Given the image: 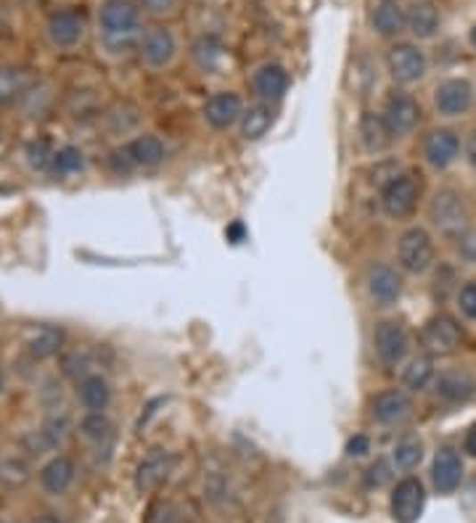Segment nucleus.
<instances>
[{
	"mask_svg": "<svg viewBox=\"0 0 476 523\" xmlns=\"http://www.w3.org/2000/svg\"><path fill=\"white\" fill-rule=\"evenodd\" d=\"M146 523H180V519H177V511L169 503H157V505L149 508Z\"/></svg>",
	"mask_w": 476,
	"mask_h": 523,
	"instance_id": "58836bf2",
	"label": "nucleus"
},
{
	"mask_svg": "<svg viewBox=\"0 0 476 523\" xmlns=\"http://www.w3.org/2000/svg\"><path fill=\"white\" fill-rule=\"evenodd\" d=\"M397 257H399V265L407 273H413V275L426 273L431 267V262H434V241H431V235L423 227L405 230L399 243H397Z\"/></svg>",
	"mask_w": 476,
	"mask_h": 523,
	"instance_id": "7ed1b4c3",
	"label": "nucleus"
},
{
	"mask_svg": "<svg viewBox=\"0 0 476 523\" xmlns=\"http://www.w3.org/2000/svg\"><path fill=\"white\" fill-rule=\"evenodd\" d=\"M431 481L437 486V492L442 494H453L461 481H464V460L455 449L442 447L434 454L431 462Z\"/></svg>",
	"mask_w": 476,
	"mask_h": 523,
	"instance_id": "4468645a",
	"label": "nucleus"
},
{
	"mask_svg": "<svg viewBox=\"0 0 476 523\" xmlns=\"http://www.w3.org/2000/svg\"><path fill=\"white\" fill-rule=\"evenodd\" d=\"M109 164H111V169H114L117 175H127L130 169H135V164H133V159H130V153H127L125 146H122V149L111 151Z\"/></svg>",
	"mask_w": 476,
	"mask_h": 523,
	"instance_id": "79ce46f5",
	"label": "nucleus"
},
{
	"mask_svg": "<svg viewBox=\"0 0 476 523\" xmlns=\"http://www.w3.org/2000/svg\"><path fill=\"white\" fill-rule=\"evenodd\" d=\"M472 98H474V90L466 79H445L434 90V106L445 117H458L469 111Z\"/></svg>",
	"mask_w": 476,
	"mask_h": 523,
	"instance_id": "ddd939ff",
	"label": "nucleus"
},
{
	"mask_svg": "<svg viewBox=\"0 0 476 523\" xmlns=\"http://www.w3.org/2000/svg\"><path fill=\"white\" fill-rule=\"evenodd\" d=\"M390 470H392V468H390V462H387V460H376V462L368 468V476H365L368 486H376V489H379V486H384V484L390 481V476H392Z\"/></svg>",
	"mask_w": 476,
	"mask_h": 523,
	"instance_id": "ea45409f",
	"label": "nucleus"
},
{
	"mask_svg": "<svg viewBox=\"0 0 476 523\" xmlns=\"http://www.w3.org/2000/svg\"><path fill=\"white\" fill-rule=\"evenodd\" d=\"M95 368V352L93 349H72V352H64L62 355V373L67 378H75V380H82L85 375L93 373Z\"/></svg>",
	"mask_w": 476,
	"mask_h": 523,
	"instance_id": "7c9ffc66",
	"label": "nucleus"
},
{
	"mask_svg": "<svg viewBox=\"0 0 476 523\" xmlns=\"http://www.w3.org/2000/svg\"><path fill=\"white\" fill-rule=\"evenodd\" d=\"M423 347L429 355H453L461 341H464V333H461V325L450 317V315H434L426 325H423Z\"/></svg>",
	"mask_w": 476,
	"mask_h": 523,
	"instance_id": "20e7f679",
	"label": "nucleus"
},
{
	"mask_svg": "<svg viewBox=\"0 0 476 523\" xmlns=\"http://www.w3.org/2000/svg\"><path fill=\"white\" fill-rule=\"evenodd\" d=\"M78 396L85 410L90 413H103L111 402V386L103 375L90 373L78 380Z\"/></svg>",
	"mask_w": 476,
	"mask_h": 523,
	"instance_id": "4be33fe9",
	"label": "nucleus"
},
{
	"mask_svg": "<svg viewBox=\"0 0 476 523\" xmlns=\"http://www.w3.org/2000/svg\"><path fill=\"white\" fill-rule=\"evenodd\" d=\"M125 149H127L135 167H157V164L164 161V153H167L164 143L159 141L157 135H138Z\"/></svg>",
	"mask_w": 476,
	"mask_h": 523,
	"instance_id": "c85d7f7f",
	"label": "nucleus"
},
{
	"mask_svg": "<svg viewBox=\"0 0 476 523\" xmlns=\"http://www.w3.org/2000/svg\"><path fill=\"white\" fill-rule=\"evenodd\" d=\"M371 24H373V29H376L382 37H395V35H399V32L407 27V13L399 8V3L382 0V3L373 8Z\"/></svg>",
	"mask_w": 476,
	"mask_h": 523,
	"instance_id": "393cba45",
	"label": "nucleus"
},
{
	"mask_svg": "<svg viewBox=\"0 0 476 523\" xmlns=\"http://www.w3.org/2000/svg\"><path fill=\"white\" fill-rule=\"evenodd\" d=\"M82 164H85V159H82V151L75 149V146H64V149H59L53 153V169L59 172V175H72V172H79L82 169Z\"/></svg>",
	"mask_w": 476,
	"mask_h": 523,
	"instance_id": "e433bc0d",
	"label": "nucleus"
},
{
	"mask_svg": "<svg viewBox=\"0 0 476 523\" xmlns=\"http://www.w3.org/2000/svg\"><path fill=\"white\" fill-rule=\"evenodd\" d=\"M392 3H397V0H392Z\"/></svg>",
	"mask_w": 476,
	"mask_h": 523,
	"instance_id": "3c124183",
	"label": "nucleus"
},
{
	"mask_svg": "<svg viewBox=\"0 0 476 523\" xmlns=\"http://www.w3.org/2000/svg\"><path fill=\"white\" fill-rule=\"evenodd\" d=\"M382 117H384L390 133H392L395 138H402V135L413 133V127L418 125V119H421V106H418V101H415L410 93L395 90V93L387 98Z\"/></svg>",
	"mask_w": 476,
	"mask_h": 523,
	"instance_id": "0eeeda50",
	"label": "nucleus"
},
{
	"mask_svg": "<svg viewBox=\"0 0 476 523\" xmlns=\"http://www.w3.org/2000/svg\"><path fill=\"white\" fill-rule=\"evenodd\" d=\"M461 153V141L453 130H434L426 143H423V156L431 167L437 169H445L450 167Z\"/></svg>",
	"mask_w": 476,
	"mask_h": 523,
	"instance_id": "aec40b11",
	"label": "nucleus"
},
{
	"mask_svg": "<svg viewBox=\"0 0 476 523\" xmlns=\"http://www.w3.org/2000/svg\"><path fill=\"white\" fill-rule=\"evenodd\" d=\"M98 35L111 53H125L141 43V11L133 0H103L98 8Z\"/></svg>",
	"mask_w": 476,
	"mask_h": 523,
	"instance_id": "f257e3e1",
	"label": "nucleus"
},
{
	"mask_svg": "<svg viewBox=\"0 0 476 523\" xmlns=\"http://www.w3.org/2000/svg\"><path fill=\"white\" fill-rule=\"evenodd\" d=\"M79 431H82L85 439H90V442H95V445L114 439L111 421H109L103 413H87V415L82 418V423H79Z\"/></svg>",
	"mask_w": 476,
	"mask_h": 523,
	"instance_id": "72a5a7b5",
	"label": "nucleus"
},
{
	"mask_svg": "<svg viewBox=\"0 0 476 523\" xmlns=\"http://www.w3.org/2000/svg\"><path fill=\"white\" fill-rule=\"evenodd\" d=\"M368 449H371V439L363 437V434H357V437H352V439L347 442V454H349V457H363Z\"/></svg>",
	"mask_w": 476,
	"mask_h": 523,
	"instance_id": "37998d69",
	"label": "nucleus"
},
{
	"mask_svg": "<svg viewBox=\"0 0 476 523\" xmlns=\"http://www.w3.org/2000/svg\"><path fill=\"white\" fill-rule=\"evenodd\" d=\"M373 347L384 365H399L407 355V333L397 320H382L373 331Z\"/></svg>",
	"mask_w": 476,
	"mask_h": 523,
	"instance_id": "9d476101",
	"label": "nucleus"
},
{
	"mask_svg": "<svg viewBox=\"0 0 476 523\" xmlns=\"http://www.w3.org/2000/svg\"><path fill=\"white\" fill-rule=\"evenodd\" d=\"M464 452L476 457V423L466 431V437H464Z\"/></svg>",
	"mask_w": 476,
	"mask_h": 523,
	"instance_id": "a18cd8bd",
	"label": "nucleus"
},
{
	"mask_svg": "<svg viewBox=\"0 0 476 523\" xmlns=\"http://www.w3.org/2000/svg\"><path fill=\"white\" fill-rule=\"evenodd\" d=\"M392 138L395 135L390 133V127H387L382 114H373V111L363 114V119H360V141H363L365 151L379 153V151H384L392 143Z\"/></svg>",
	"mask_w": 476,
	"mask_h": 523,
	"instance_id": "a878e982",
	"label": "nucleus"
},
{
	"mask_svg": "<svg viewBox=\"0 0 476 523\" xmlns=\"http://www.w3.org/2000/svg\"><path fill=\"white\" fill-rule=\"evenodd\" d=\"M434 391H437V399L447 405H464L476 394V380L469 371H461V368L445 371L434 380Z\"/></svg>",
	"mask_w": 476,
	"mask_h": 523,
	"instance_id": "dca6fc26",
	"label": "nucleus"
},
{
	"mask_svg": "<svg viewBox=\"0 0 476 523\" xmlns=\"http://www.w3.org/2000/svg\"><path fill=\"white\" fill-rule=\"evenodd\" d=\"M24 90H27V77L21 69L0 67V109L16 101Z\"/></svg>",
	"mask_w": 476,
	"mask_h": 523,
	"instance_id": "473e14b6",
	"label": "nucleus"
},
{
	"mask_svg": "<svg viewBox=\"0 0 476 523\" xmlns=\"http://www.w3.org/2000/svg\"><path fill=\"white\" fill-rule=\"evenodd\" d=\"M138 51H141V59L152 69H164L175 59L177 43H175V35L167 27H152L141 35Z\"/></svg>",
	"mask_w": 476,
	"mask_h": 523,
	"instance_id": "f8f14e48",
	"label": "nucleus"
},
{
	"mask_svg": "<svg viewBox=\"0 0 476 523\" xmlns=\"http://www.w3.org/2000/svg\"><path fill=\"white\" fill-rule=\"evenodd\" d=\"M423 505H426V489L418 478L407 476L402 478L392 492V519L397 523H415L423 513Z\"/></svg>",
	"mask_w": 476,
	"mask_h": 523,
	"instance_id": "6e6552de",
	"label": "nucleus"
},
{
	"mask_svg": "<svg viewBox=\"0 0 476 523\" xmlns=\"http://www.w3.org/2000/svg\"><path fill=\"white\" fill-rule=\"evenodd\" d=\"M387 67H390V72L397 82L410 85V82H418L421 77L426 75V56L413 43H397L387 53Z\"/></svg>",
	"mask_w": 476,
	"mask_h": 523,
	"instance_id": "1a4fd4ad",
	"label": "nucleus"
},
{
	"mask_svg": "<svg viewBox=\"0 0 476 523\" xmlns=\"http://www.w3.org/2000/svg\"><path fill=\"white\" fill-rule=\"evenodd\" d=\"M85 29H87V21H85V13L78 11V8L53 11L48 16V24H45L48 40L56 48H75L79 40L85 37Z\"/></svg>",
	"mask_w": 476,
	"mask_h": 523,
	"instance_id": "423d86ee",
	"label": "nucleus"
},
{
	"mask_svg": "<svg viewBox=\"0 0 476 523\" xmlns=\"http://www.w3.org/2000/svg\"><path fill=\"white\" fill-rule=\"evenodd\" d=\"M204 117H207V122H209L215 130H228V127H234L238 119L243 117V103H241L238 93H234V90H220V93H215V95L207 101V106H204Z\"/></svg>",
	"mask_w": 476,
	"mask_h": 523,
	"instance_id": "2eb2a0df",
	"label": "nucleus"
},
{
	"mask_svg": "<svg viewBox=\"0 0 476 523\" xmlns=\"http://www.w3.org/2000/svg\"><path fill=\"white\" fill-rule=\"evenodd\" d=\"M172 465H175V460L167 449H149V454L135 468V489L141 494H149V492L159 489L167 481V476L172 473Z\"/></svg>",
	"mask_w": 476,
	"mask_h": 523,
	"instance_id": "9b49d317",
	"label": "nucleus"
},
{
	"mask_svg": "<svg viewBox=\"0 0 476 523\" xmlns=\"http://www.w3.org/2000/svg\"><path fill=\"white\" fill-rule=\"evenodd\" d=\"M53 153H56V151H51V146H48L45 141H37V143H32V146L27 149L29 164H32L35 169H45L48 164H53Z\"/></svg>",
	"mask_w": 476,
	"mask_h": 523,
	"instance_id": "4c0bfd02",
	"label": "nucleus"
},
{
	"mask_svg": "<svg viewBox=\"0 0 476 523\" xmlns=\"http://www.w3.org/2000/svg\"><path fill=\"white\" fill-rule=\"evenodd\" d=\"M64 347V331L59 325H43L29 341L27 349L35 360H48L53 355H59V349Z\"/></svg>",
	"mask_w": 476,
	"mask_h": 523,
	"instance_id": "cd10ccee",
	"label": "nucleus"
},
{
	"mask_svg": "<svg viewBox=\"0 0 476 523\" xmlns=\"http://www.w3.org/2000/svg\"><path fill=\"white\" fill-rule=\"evenodd\" d=\"M32 523H62V521H59L53 513H43V516H37V519H35Z\"/></svg>",
	"mask_w": 476,
	"mask_h": 523,
	"instance_id": "de8ad7c7",
	"label": "nucleus"
},
{
	"mask_svg": "<svg viewBox=\"0 0 476 523\" xmlns=\"http://www.w3.org/2000/svg\"><path fill=\"white\" fill-rule=\"evenodd\" d=\"M32 478V462L21 449H0V486L21 489Z\"/></svg>",
	"mask_w": 476,
	"mask_h": 523,
	"instance_id": "6ab92c4d",
	"label": "nucleus"
},
{
	"mask_svg": "<svg viewBox=\"0 0 476 523\" xmlns=\"http://www.w3.org/2000/svg\"><path fill=\"white\" fill-rule=\"evenodd\" d=\"M469 40H472V45L476 48V24H474V29H472V35H469Z\"/></svg>",
	"mask_w": 476,
	"mask_h": 523,
	"instance_id": "09e8293b",
	"label": "nucleus"
},
{
	"mask_svg": "<svg viewBox=\"0 0 476 523\" xmlns=\"http://www.w3.org/2000/svg\"><path fill=\"white\" fill-rule=\"evenodd\" d=\"M3 388H5V375L0 371V394H3Z\"/></svg>",
	"mask_w": 476,
	"mask_h": 523,
	"instance_id": "8fccbe9b",
	"label": "nucleus"
},
{
	"mask_svg": "<svg viewBox=\"0 0 476 523\" xmlns=\"http://www.w3.org/2000/svg\"><path fill=\"white\" fill-rule=\"evenodd\" d=\"M191 56L196 61V67L207 75L217 72L223 64V43L215 35H201L193 45H191Z\"/></svg>",
	"mask_w": 476,
	"mask_h": 523,
	"instance_id": "bb28decb",
	"label": "nucleus"
},
{
	"mask_svg": "<svg viewBox=\"0 0 476 523\" xmlns=\"http://www.w3.org/2000/svg\"><path fill=\"white\" fill-rule=\"evenodd\" d=\"M257 95L267 98V101H278L286 90H289V72L281 64H262L254 79H251Z\"/></svg>",
	"mask_w": 476,
	"mask_h": 523,
	"instance_id": "5701e85b",
	"label": "nucleus"
},
{
	"mask_svg": "<svg viewBox=\"0 0 476 523\" xmlns=\"http://www.w3.org/2000/svg\"><path fill=\"white\" fill-rule=\"evenodd\" d=\"M141 5H144L149 13H169V11L177 5V0H141Z\"/></svg>",
	"mask_w": 476,
	"mask_h": 523,
	"instance_id": "c03bdc74",
	"label": "nucleus"
},
{
	"mask_svg": "<svg viewBox=\"0 0 476 523\" xmlns=\"http://www.w3.org/2000/svg\"><path fill=\"white\" fill-rule=\"evenodd\" d=\"M273 125V111L270 106L265 103H257V106H249L241 117V135L246 141H259Z\"/></svg>",
	"mask_w": 476,
	"mask_h": 523,
	"instance_id": "c756f323",
	"label": "nucleus"
},
{
	"mask_svg": "<svg viewBox=\"0 0 476 523\" xmlns=\"http://www.w3.org/2000/svg\"><path fill=\"white\" fill-rule=\"evenodd\" d=\"M413 410V402L405 391L399 388H390V391H382L371 399V415L384 423V426H395L402 423Z\"/></svg>",
	"mask_w": 476,
	"mask_h": 523,
	"instance_id": "f3484780",
	"label": "nucleus"
},
{
	"mask_svg": "<svg viewBox=\"0 0 476 523\" xmlns=\"http://www.w3.org/2000/svg\"><path fill=\"white\" fill-rule=\"evenodd\" d=\"M418 193H421V185L413 175H397L382 191V207L390 217L402 220L415 209Z\"/></svg>",
	"mask_w": 476,
	"mask_h": 523,
	"instance_id": "39448f33",
	"label": "nucleus"
},
{
	"mask_svg": "<svg viewBox=\"0 0 476 523\" xmlns=\"http://www.w3.org/2000/svg\"><path fill=\"white\" fill-rule=\"evenodd\" d=\"M75 473H78L75 470V462L70 457L59 454V457H53V460H48L43 465V470H40V486L48 494H64L72 486Z\"/></svg>",
	"mask_w": 476,
	"mask_h": 523,
	"instance_id": "412c9836",
	"label": "nucleus"
},
{
	"mask_svg": "<svg viewBox=\"0 0 476 523\" xmlns=\"http://www.w3.org/2000/svg\"><path fill=\"white\" fill-rule=\"evenodd\" d=\"M407 29L418 37V40H426V37H434L437 29H439V11L431 0H415L407 11Z\"/></svg>",
	"mask_w": 476,
	"mask_h": 523,
	"instance_id": "b1692460",
	"label": "nucleus"
},
{
	"mask_svg": "<svg viewBox=\"0 0 476 523\" xmlns=\"http://www.w3.org/2000/svg\"><path fill=\"white\" fill-rule=\"evenodd\" d=\"M458 306H461V312H464L466 317L476 320V281L466 283V286L461 289V294H458Z\"/></svg>",
	"mask_w": 476,
	"mask_h": 523,
	"instance_id": "a19ab883",
	"label": "nucleus"
},
{
	"mask_svg": "<svg viewBox=\"0 0 476 523\" xmlns=\"http://www.w3.org/2000/svg\"><path fill=\"white\" fill-rule=\"evenodd\" d=\"M431 378H434V363H431V357H415V360L405 368L402 383H405L410 391H423V388L431 383Z\"/></svg>",
	"mask_w": 476,
	"mask_h": 523,
	"instance_id": "2f4dec72",
	"label": "nucleus"
},
{
	"mask_svg": "<svg viewBox=\"0 0 476 523\" xmlns=\"http://www.w3.org/2000/svg\"><path fill=\"white\" fill-rule=\"evenodd\" d=\"M365 286H368L371 299L379 306L395 304L399 299V291H402V281L390 265H371L368 275H365Z\"/></svg>",
	"mask_w": 476,
	"mask_h": 523,
	"instance_id": "a211bd4d",
	"label": "nucleus"
},
{
	"mask_svg": "<svg viewBox=\"0 0 476 523\" xmlns=\"http://www.w3.org/2000/svg\"><path fill=\"white\" fill-rule=\"evenodd\" d=\"M70 431H72V423H70L67 413H53V415H48L45 423H43V429H40V434L45 437V442L51 445V449L59 447V445L70 437Z\"/></svg>",
	"mask_w": 476,
	"mask_h": 523,
	"instance_id": "f704fd0d",
	"label": "nucleus"
},
{
	"mask_svg": "<svg viewBox=\"0 0 476 523\" xmlns=\"http://www.w3.org/2000/svg\"><path fill=\"white\" fill-rule=\"evenodd\" d=\"M421 457H423V445L418 439H413V437L402 439L395 447V452H392V462L399 470H413L421 462Z\"/></svg>",
	"mask_w": 476,
	"mask_h": 523,
	"instance_id": "c9c22d12",
	"label": "nucleus"
},
{
	"mask_svg": "<svg viewBox=\"0 0 476 523\" xmlns=\"http://www.w3.org/2000/svg\"><path fill=\"white\" fill-rule=\"evenodd\" d=\"M466 156H469V164L476 169V133L469 138V146H466Z\"/></svg>",
	"mask_w": 476,
	"mask_h": 523,
	"instance_id": "49530a36",
	"label": "nucleus"
},
{
	"mask_svg": "<svg viewBox=\"0 0 476 523\" xmlns=\"http://www.w3.org/2000/svg\"><path fill=\"white\" fill-rule=\"evenodd\" d=\"M429 217L434 227L447 238H464L469 233V209L455 191H437L429 207Z\"/></svg>",
	"mask_w": 476,
	"mask_h": 523,
	"instance_id": "f03ea898",
	"label": "nucleus"
}]
</instances>
